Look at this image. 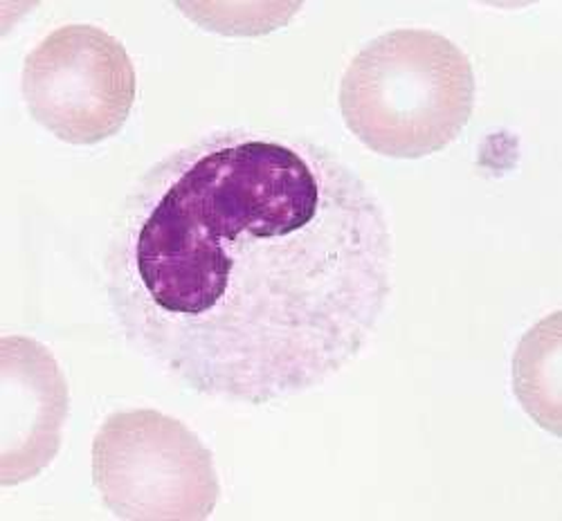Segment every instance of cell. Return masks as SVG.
<instances>
[{"instance_id": "5b68a950", "label": "cell", "mask_w": 562, "mask_h": 521, "mask_svg": "<svg viewBox=\"0 0 562 521\" xmlns=\"http://www.w3.org/2000/svg\"><path fill=\"white\" fill-rule=\"evenodd\" d=\"M68 411L53 351L25 336L0 340V486L32 482L57 458Z\"/></svg>"}, {"instance_id": "277c9868", "label": "cell", "mask_w": 562, "mask_h": 521, "mask_svg": "<svg viewBox=\"0 0 562 521\" xmlns=\"http://www.w3.org/2000/svg\"><path fill=\"white\" fill-rule=\"evenodd\" d=\"M21 90L34 122L68 145L90 147L122 131L137 79L115 36L95 25H64L25 57Z\"/></svg>"}, {"instance_id": "3957f363", "label": "cell", "mask_w": 562, "mask_h": 521, "mask_svg": "<svg viewBox=\"0 0 562 521\" xmlns=\"http://www.w3.org/2000/svg\"><path fill=\"white\" fill-rule=\"evenodd\" d=\"M92 484L126 521H201L221 497L212 452L184 422L156 409L109 416L92 441Z\"/></svg>"}, {"instance_id": "8992f818", "label": "cell", "mask_w": 562, "mask_h": 521, "mask_svg": "<svg viewBox=\"0 0 562 521\" xmlns=\"http://www.w3.org/2000/svg\"><path fill=\"white\" fill-rule=\"evenodd\" d=\"M513 389L522 409L560 434V313L538 321L513 355Z\"/></svg>"}, {"instance_id": "7a4b0ae2", "label": "cell", "mask_w": 562, "mask_h": 521, "mask_svg": "<svg viewBox=\"0 0 562 521\" xmlns=\"http://www.w3.org/2000/svg\"><path fill=\"white\" fill-rule=\"evenodd\" d=\"M475 72L461 47L432 30L369 41L340 81V113L367 149L418 160L443 151L475 109Z\"/></svg>"}, {"instance_id": "6da1fadb", "label": "cell", "mask_w": 562, "mask_h": 521, "mask_svg": "<svg viewBox=\"0 0 562 521\" xmlns=\"http://www.w3.org/2000/svg\"><path fill=\"white\" fill-rule=\"evenodd\" d=\"M126 342L192 392L268 405L329 383L394 291L383 201L315 141L229 128L135 180L109 239Z\"/></svg>"}]
</instances>
